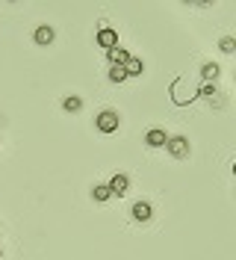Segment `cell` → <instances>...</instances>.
<instances>
[{
	"mask_svg": "<svg viewBox=\"0 0 236 260\" xmlns=\"http://www.w3.org/2000/svg\"><path fill=\"white\" fill-rule=\"evenodd\" d=\"M94 124H97V130H100V133H115V130H118V124H121V118H118V113H115V110H100V113L94 115Z\"/></svg>",
	"mask_w": 236,
	"mask_h": 260,
	"instance_id": "1",
	"label": "cell"
},
{
	"mask_svg": "<svg viewBox=\"0 0 236 260\" xmlns=\"http://www.w3.org/2000/svg\"><path fill=\"white\" fill-rule=\"evenodd\" d=\"M165 148L172 151V157H177V160L189 157V139H186V136H168Z\"/></svg>",
	"mask_w": 236,
	"mask_h": 260,
	"instance_id": "2",
	"label": "cell"
},
{
	"mask_svg": "<svg viewBox=\"0 0 236 260\" xmlns=\"http://www.w3.org/2000/svg\"><path fill=\"white\" fill-rule=\"evenodd\" d=\"M97 45L107 48V50L118 48V32L112 30V27H100V30H97Z\"/></svg>",
	"mask_w": 236,
	"mask_h": 260,
	"instance_id": "3",
	"label": "cell"
},
{
	"mask_svg": "<svg viewBox=\"0 0 236 260\" xmlns=\"http://www.w3.org/2000/svg\"><path fill=\"white\" fill-rule=\"evenodd\" d=\"M165 142H168V133L159 127H151L148 133H145V145L148 148H165Z\"/></svg>",
	"mask_w": 236,
	"mask_h": 260,
	"instance_id": "4",
	"label": "cell"
},
{
	"mask_svg": "<svg viewBox=\"0 0 236 260\" xmlns=\"http://www.w3.org/2000/svg\"><path fill=\"white\" fill-rule=\"evenodd\" d=\"M32 39H36V45H42V48H47L53 39H56V32H53V27L50 24H42V27H36V32H32Z\"/></svg>",
	"mask_w": 236,
	"mask_h": 260,
	"instance_id": "5",
	"label": "cell"
},
{
	"mask_svg": "<svg viewBox=\"0 0 236 260\" xmlns=\"http://www.w3.org/2000/svg\"><path fill=\"white\" fill-rule=\"evenodd\" d=\"M107 186H110V192H112V195H118V198H121V195H127V186H130V178L118 172V175H115V178H112L110 183H107Z\"/></svg>",
	"mask_w": 236,
	"mask_h": 260,
	"instance_id": "6",
	"label": "cell"
},
{
	"mask_svg": "<svg viewBox=\"0 0 236 260\" xmlns=\"http://www.w3.org/2000/svg\"><path fill=\"white\" fill-rule=\"evenodd\" d=\"M130 213H133V219H136V222H148V219L154 216V207H151L148 201H136Z\"/></svg>",
	"mask_w": 236,
	"mask_h": 260,
	"instance_id": "7",
	"label": "cell"
},
{
	"mask_svg": "<svg viewBox=\"0 0 236 260\" xmlns=\"http://www.w3.org/2000/svg\"><path fill=\"white\" fill-rule=\"evenodd\" d=\"M142 71H145V62H142L139 56H130L124 62V74L127 77H142Z\"/></svg>",
	"mask_w": 236,
	"mask_h": 260,
	"instance_id": "8",
	"label": "cell"
},
{
	"mask_svg": "<svg viewBox=\"0 0 236 260\" xmlns=\"http://www.w3.org/2000/svg\"><path fill=\"white\" fill-rule=\"evenodd\" d=\"M107 56H110V65H124L127 59H130V53H127V48H112V50H107Z\"/></svg>",
	"mask_w": 236,
	"mask_h": 260,
	"instance_id": "9",
	"label": "cell"
},
{
	"mask_svg": "<svg viewBox=\"0 0 236 260\" xmlns=\"http://www.w3.org/2000/svg\"><path fill=\"white\" fill-rule=\"evenodd\" d=\"M62 110L65 113H80V110H83V98L80 95H65L62 98Z\"/></svg>",
	"mask_w": 236,
	"mask_h": 260,
	"instance_id": "10",
	"label": "cell"
},
{
	"mask_svg": "<svg viewBox=\"0 0 236 260\" xmlns=\"http://www.w3.org/2000/svg\"><path fill=\"white\" fill-rule=\"evenodd\" d=\"M219 71H221V68H219L216 62H204V65H201V77H204L207 83H210V80L216 83V77H219Z\"/></svg>",
	"mask_w": 236,
	"mask_h": 260,
	"instance_id": "11",
	"label": "cell"
},
{
	"mask_svg": "<svg viewBox=\"0 0 236 260\" xmlns=\"http://www.w3.org/2000/svg\"><path fill=\"white\" fill-rule=\"evenodd\" d=\"M92 198H94V201H110V198H112L110 186H107V183H94V189H92Z\"/></svg>",
	"mask_w": 236,
	"mask_h": 260,
	"instance_id": "12",
	"label": "cell"
},
{
	"mask_svg": "<svg viewBox=\"0 0 236 260\" xmlns=\"http://www.w3.org/2000/svg\"><path fill=\"white\" fill-rule=\"evenodd\" d=\"M127 74H124V65H112L110 68V83H124Z\"/></svg>",
	"mask_w": 236,
	"mask_h": 260,
	"instance_id": "13",
	"label": "cell"
},
{
	"mask_svg": "<svg viewBox=\"0 0 236 260\" xmlns=\"http://www.w3.org/2000/svg\"><path fill=\"white\" fill-rule=\"evenodd\" d=\"M219 50H221V53H233V50H236V39H233V36H224V39L219 42Z\"/></svg>",
	"mask_w": 236,
	"mask_h": 260,
	"instance_id": "14",
	"label": "cell"
},
{
	"mask_svg": "<svg viewBox=\"0 0 236 260\" xmlns=\"http://www.w3.org/2000/svg\"><path fill=\"white\" fill-rule=\"evenodd\" d=\"M195 95H204V98H210V101H213V98L219 95V89H216V83H204V86H201Z\"/></svg>",
	"mask_w": 236,
	"mask_h": 260,
	"instance_id": "15",
	"label": "cell"
},
{
	"mask_svg": "<svg viewBox=\"0 0 236 260\" xmlns=\"http://www.w3.org/2000/svg\"><path fill=\"white\" fill-rule=\"evenodd\" d=\"M0 257H3V248H0Z\"/></svg>",
	"mask_w": 236,
	"mask_h": 260,
	"instance_id": "16",
	"label": "cell"
}]
</instances>
